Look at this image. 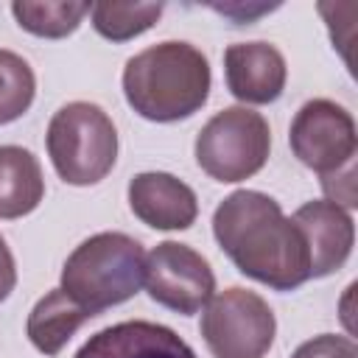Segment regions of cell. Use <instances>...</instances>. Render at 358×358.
Instances as JSON below:
<instances>
[{"label": "cell", "instance_id": "8fae6325", "mask_svg": "<svg viewBox=\"0 0 358 358\" xmlns=\"http://www.w3.org/2000/svg\"><path fill=\"white\" fill-rule=\"evenodd\" d=\"M73 358H196V352L171 327L134 319L98 330Z\"/></svg>", "mask_w": 358, "mask_h": 358}, {"label": "cell", "instance_id": "5bb4252c", "mask_svg": "<svg viewBox=\"0 0 358 358\" xmlns=\"http://www.w3.org/2000/svg\"><path fill=\"white\" fill-rule=\"evenodd\" d=\"M87 319H92V313L87 308H81L76 299H70L62 288H53L31 308L25 333L42 355H59Z\"/></svg>", "mask_w": 358, "mask_h": 358}, {"label": "cell", "instance_id": "d6986e66", "mask_svg": "<svg viewBox=\"0 0 358 358\" xmlns=\"http://www.w3.org/2000/svg\"><path fill=\"white\" fill-rule=\"evenodd\" d=\"M274 8H280V6H243V3H229V6H213V11H218V14H224V17H229L235 25H249V22H255L260 14H268V11H274Z\"/></svg>", "mask_w": 358, "mask_h": 358}, {"label": "cell", "instance_id": "ffe728a7", "mask_svg": "<svg viewBox=\"0 0 358 358\" xmlns=\"http://www.w3.org/2000/svg\"><path fill=\"white\" fill-rule=\"evenodd\" d=\"M17 285V266H14V255L6 246V238L0 235V302L8 299V294Z\"/></svg>", "mask_w": 358, "mask_h": 358}, {"label": "cell", "instance_id": "7a4b0ae2", "mask_svg": "<svg viewBox=\"0 0 358 358\" xmlns=\"http://www.w3.org/2000/svg\"><path fill=\"white\" fill-rule=\"evenodd\" d=\"M210 62L190 42H159L134 53L123 67L126 103L145 120L176 123L210 98Z\"/></svg>", "mask_w": 358, "mask_h": 358}, {"label": "cell", "instance_id": "30bf717a", "mask_svg": "<svg viewBox=\"0 0 358 358\" xmlns=\"http://www.w3.org/2000/svg\"><path fill=\"white\" fill-rule=\"evenodd\" d=\"M227 90L243 103H274L288 81L285 56L268 42H235L224 50Z\"/></svg>", "mask_w": 358, "mask_h": 358}, {"label": "cell", "instance_id": "ac0fdd59", "mask_svg": "<svg viewBox=\"0 0 358 358\" xmlns=\"http://www.w3.org/2000/svg\"><path fill=\"white\" fill-rule=\"evenodd\" d=\"M291 358H358V347L347 336L322 333V336L302 341Z\"/></svg>", "mask_w": 358, "mask_h": 358}, {"label": "cell", "instance_id": "5b68a950", "mask_svg": "<svg viewBox=\"0 0 358 358\" xmlns=\"http://www.w3.org/2000/svg\"><path fill=\"white\" fill-rule=\"evenodd\" d=\"M199 168L224 185L243 182L263 171L271 154V129L266 117L246 106H229L215 112L193 145Z\"/></svg>", "mask_w": 358, "mask_h": 358}, {"label": "cell", "instance_id": "e0dca14e", "mask_svg": "<svg viewBox=\"0 0 358 358\" xmlns=\"http://www.w3.org/2000/svg\"><path fill=\"white\" fill-rule=\"evenodd\" d=\"M36 95V76L31 64L14 53L0 50V126L20 120Z\"/></svg>", "mask_w": 358, "mask_h": 358}, {"label": "cell", "instance_id": "3957f363", "mask_svg": "<svg viewBox=\"0 0 358 358\" xmlns=\"http://www.w3.org/2000/svg\"><path fill=\"white\" fill-rule=\"evenodd\" d=\"M145 280V252L126 232H98L81 241L62 268V291L92 316L131 299Z\"/></svg>", "mask_w": 358, "mask_h": 358}, {"label": "cell", "instance_id": "7c38bea8", "mask_svg": "<svg viewBox=\"0 0 358 358\" xmlns=\"http://www.w3.org/2000/svg\"><path fill=\"white\" fill-rule=\"evenodd\" d=\"M129 207L151 229H187L199 218V199L193 187L165 171L131 176Z\"/></svg>", "mask_w": 358, "mask_h": 358}, {"label": "cell", "instance_id": "52a82bcc", "mask_svg": "<svg viewBox=\"0 0 358 358\" xmlns=\"http://www.w3.org/2000/svg\"><path fill=\"white\" fill-rule=\"evenodd\" d=\"M288 143L294 157L322 179L355 171L358 131L352 115L327 98H313L299 106L291 120Z\"/></svg>", "mask_w": 358, "mask_h": 358}, {"label": "cell", "instance_id": "ba28073f", "mask_svg": "<svg viewBox=\"0 0 358 358\" xmlns=\"http://www.w3.org/2000/svg\"><path fill=\"white\" fill-rule=\"evenodd\" d=\"M148 296L182 316L199 313L215 291V274L196 249L176 241H162L145 255V280Z\"/></svg>", "mask_w": 358, "mask_h": 358}, {"label": "cell", "instance_id": "277c9868", "mask_svg": "<svg viewBox=\"0 0 358 358\" xmlns=\"http://www.w3.org/2000/svg\"><path fill=\"white\" fill-rule=\"evenodd\" d=\"M48 157L67 185H98L117 159L112 117L90 101L64 103L48 123Z\"/></svg>", "mask_w": 358, "mask_h": 358}, {"label": "cell", "instance_id": "6da1fadb", "mask_svg": "<svg viewBox=\"0 0 358 358\" xmlns=\"http://www.w3.org/2000/svg\"><path fill=\"white\" fill-rule=\"evenodd\" d=\"M213 235L241 274L274 291H294L310 280L302 232L260 190L229 193L213 213Z\"/></svg>", "mask_w": 358, "mask_h": 358}, {"label": "cell", "instance_id": "4fadbf2b", "mask_svg": "<svg viewBox=\"0 0 358 358\" xmlns=\"http://www.w3.org/2000/svg\"><path fill=\"white\" fill-rule=\"evenodd\" d=\"M45 199L39 159L22 145H0V218H22Z\"/></svg>", "mask_w": 358, "mask_h": 358}, {"label": "cell", "instance_id": "9a60e30c", "mask_svg": "<svg viewBox=\"0 0 358 358\" xmlns=\"http://www.w3.org/2000/svg\"><path fill=\"white\" fill-rule=\"evenodd\" d=\"M90 11H92L90 3H70V0H45V3L14 0L11 3V14L17 25L42 39H64L76 34Z\"/></svg>", "mask_w": 358, "mask_h": 358}, {"label": "cell", "instance_id": "9c48e42d", "mask_svg": "<svg viewBox=\"0 0 358 358\" xmlns=\"http://www.w3.org/2000/svg\"><path fill=\"white\" fill-rule=\"evenodd\" d=\"M291 221L305 238L310 257V280L327 277L350 260L355 243V224L350 210L338 207L336 201L316 199L302 204L291 215Z\"/></svg>", "mask_w": 358, "mask_h": 358}, {"label": "cell", "instance_id": "2e32d148", "mask_svg": "<svg viewBox=\"0 0 358 358\" xmlns=\"http://www.w3.org/2000/svg\"><path fill=\"white\" fill-rule=\"evenodd\" d=\"M162 3H92V28L109 42H129L145 34L159 17Z\"/></svg>", "mask_w": 358, "mask_h": 358}, {"label": "cell", "instance_id": "8992f818", "mask_svg": "<svg viewBox=\"0 0 358 358\" xmlns=\"http://www.w3.org/2000/svg\"><path fill=\"white\" fill-rule=\"evenodd\" d=\"M277 333L268 302L249 288L215 294L201 313V338L213 358H263Z\"/></svg>", "mask_w": 358, "mask_h": 358}]
</instances>
